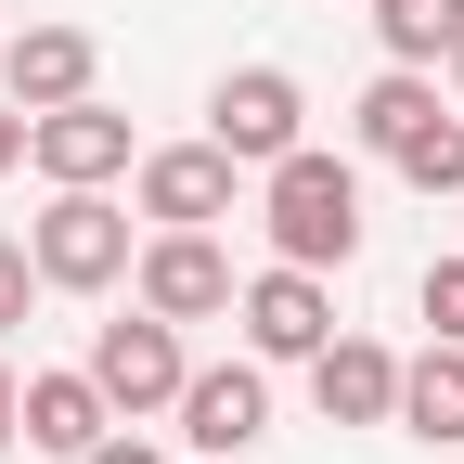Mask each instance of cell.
Wrapping results in <instances>:
<instances>
[{
    "label": "cell",
    "instance_id": "cell-1",
    "mask_svg": "<svg viewBox=\"0 0 464 464\" xmlns=\"http://www.w3.org/2000/svg\"><path fill=\"white\" fill-rule=\"evenodd\" d=\"M258 219H271V258H297V271H348L362 258V168L297 142V155H271L258 168Z\"/></svg>",
    "mask_w": 464,
    "mask_h": 464
},
{
    "label": "cell",
    "instance_id": "cell-2",
    "mask_svg": "<svg viewBox=\"0 0 464 464\" xmlns=\"http://www.w3.org/2000/svg\"><path fill=\"white\" fill-rule=\"evenodd\" d=\"M26 258H39V284H65V297H103V284H130L142 246H130V207H116L103 181H52Z\"/></svg>",
    "mask_w": 464,
    "mask_h": 464
},
{
    "label": "cell",
    "instance_id": "cell-3",
    "mask_svg": "<svg viewBox=\"0 0 464 464\" xmlns=\"http://www.w3.org/2000/svg\"><path fill=\"white\" fill-rule=\"evenodd\" d=\"M362 142H374V155H387L413 194H464V130L439 116L426 65H387V78L362 91Z\"/></svg>",
    "mask_w": 464,
    "mask_h": 464
},
{
    "label": "cell",
    "instance_id": "cell-4",
    "mask_svg": "<svg viewBox=\"0 0 464 464\" xmlns=\"http://www.w3.org/2000/svg\"><path fill=\"white\" fill-rule=\"evenodd\" d=\"M207 142H219L232 168H271V155H297V142H310V91L284 78V65H232V78L207 91Z\"/></svg>",
    "mask_w": 464,
    "mask_h": 464
},
{
    "label": "cell",
    "instance_id": "cell-5",
    "mask_svg": "<svg viewBox=\"0 0 464 464\" xmlns=\"http://www.w3.org/2000/svg\"><path fill=\"white\" fill-rule=\"evenodd\" d=\"M181 323H168V310H130V323H103L91 335V387L116 400V426H130V413H168V400H181Z\"/></svg>",
    "mask_w": 464,
    "mask_h": 464
},
{
    "label": "cell",
    "instance_id": "cell-6",
    "mask_svg": "<svg viewBox=\"0 0 464 464\" xmlns=\"http://www.w3.org/2000/svg\"><path fill=\"white\" fill-rule=\"evenodd\" d=\"M232 323H246V348H258V362H310V348L335 335V297H323V271L271 258L258 284H232Z\"/></svg>",
    "mask_w": 464,
    "mask_h": 464
},
{
    "label": "cell",
    "instance_id": "cell-7",
    "mask_svg": "<svg viewBox=\"0 0 464 464\" xmlns=\"http://www.w3.org/2000/svg\"><path fill=\"white\" fill-rule=\"evenodd\" d=\"M26 168H39V181H116V168H130V116H116L103 91L39 103L26 116Z\"/></svg>",
    "mask_w": 464,
    "mask_h": 464
},
{
    "label": "cell",
    "instance_id": "cell-8",
    "mask_svg": "<svg viewBox=\"0 0 464 464\" xmlns=\"http://www.w3.org/2000/svg\"><path fill=\"white\" fill-rule=\"evenodd\" d=\"M232 194H246V168H232L219 142H168V155H142V219H155V232H219Z\"/></svg>",
    "mask_w": 464,
    "mask_h": 464
},
{
    "label": "cell",
    "instance_id": "cell-9",
    "mask_svg": "<svg viewBox=\"0 0 464 464\" xmlns=\"http://www.w3.org/2000/svg\"><path fill=\"white\" fill-rule=\"evenodd\" d=\"M130 284H142V310H168V323H219V310H232L219 232H155V246L130 258Z\"/></svg>",
    "mask_w": 464,
    "mask_h": 464
},
{
    "label": "cell",
    "instance_id": "cell-10",
    "mask_svg": "<svg viewBox=\"0 0 464 464\" xmlns=\"http://www.w3.org/2000/svg\"><path fill=\"white\" fill-rule=\"evenodd\" d=\"M310 400H323V426H400V348L323 335L310 348Z\"/></svg>",
    "mask_w": 464,
    "mask_h": 464
},
{
    "label": "cell",
    "instance_id": "cell-11",
    "mask_svg": "<svg viewBox=\"0 0 464 464\" xmlns=\"http://www.w3.org/2000/svg\"><path fill=\"white\" fill-rule=\"evenodd\" d=\"M181 439L194 451H258V426H271V374L258 362H207V374H181Z\"/></svg>",
    "mask_w": 464,
    "mask_h": 464
},
{
    "label": "cell",
    "instance_id": "cell-12",
    "mask_svg": "<svg viewBox=\"0 0 464 464\" xmlns=\"http://www.w3.org/2000/svg\"><path fill=\"white\" fill-rule=\"evenodd\" d=\"M91 78H103V39H91V26H26V39H0V91H14L26 116H39V103H78Z\"/></svg>",
    "mask_w": 464,
    "mask_h": 464
},
{
    "label": "cell",
    "instance_id": "cell-13",
    "mask_svg": "<svg viewBox=\"0 0 464 464\" xmlns=\"http://www.w3.org/2000/svg\"><path fill=\"white\" fill-rule=\"evenodd\" d=\"M14 426H26V451L78 464V451H91V439L116 426V400L91 387V362H78V374H26V413H14Z\"/></svg>",
    "mask_w": 464,
    "mask_h": 464
},
{
    "label": "cell",
    "instance_id": "cell-14",
    "mask_svg": "<svg viewBox=\"0 0 464 464\" xmlns=\"http://www.w3.org/2000/svg\"><path fill=\"white\" fill-rule=\"evenodd\" d=\"M400 426L464 439V335H426V362H400Z\"/></svg>",
    "mask_w": 464,
    "mask_h": 464
},
{
    "label": "cell",
    "instance_id": "cell-15",
    "mask_svg": "<svg viewBox=\"0 0 464 464\" xmlns=\"http://www.w3.org/2000/svg\"><path fill=\"white\" fill-rule=\"evenodd\" d=\"M374 39H387V65H451L464 0H374Z\"/></svg>",
    "mask_w": 464,
    "mask_h": 464
},
{
    "label": "cell",
    "instance_id": "cell-16",
    "mask_svg": "<svg viewBox=\"0 0 464 464\" xmlns=\"http://www.w3.org/2000/svg\"><path fill=\"white\" fill-rule=\"evenodd\" d=\"M413 297H426V323H439V335H464V246H451V258H426Z\"/></svg>",
    "mask_w": 464,
    "mask_h": 464
},
{
    "label": "cell",
    "instance_id": "cell-17",
    "mask_svg": "<svg viewBox=\"0 0 464 464\" xmlns=\"http://www.w3.org/2000/svg\"><path fill=\"white\" fill-rule=\"evenodd\" d=\"M26 297H39V258L14 246V232H0V335H14V323H26Z\"/></svg>",
    "mask_w": 464,
    "mask_h": 464
},
{
    "label": "cell",
    "instance_id": "cell-18",
    "mask_svg": "<svg viewBox=\"0 0 464 464\" xmlns=\"http://www.w3.org/2000/svg\"><path fill=\"white\" fill-rule=\"evenodd\" d=\"M78 464H168V451H155V439H130V426H103V439H91Z\"/></svg>",
    "mask_w": 464,
    "mask_h": 464
},
{
    "label": "cell",
    "instance_id": "cell-19",
    "mask_svg": "<svg viewBox=\"0 0 464 464\" xmlns=\"http://www.w3.org/2000/svg\"><path fill=\"white\" fill-rule=\"evenodd\" d=\"M14 413H26V387H14V362H0V451H14V439H26Z\"/></svg>",
    "mask_w": 464,
    "mask_h": 464
},
{
    "label": "cell",
    "instance_id": "cell-20",
    "mask_svg": "<svg viewBox=\"0 0 464 464\" xmlns=\"http://www.w3.org/2000/svg\"><path fill=\"white\" fill-rule=\"evenodd\" d=\"M0 168H26V103H0Z\"/></svg>",
    "mask_w": 464,
    "mask_h": 464
},
{
    "label": "cell",
    "instance_id": "cell-21",
    "mask_svg": "<svg viewBox=\"0 0 464 464\" xmlns=\"http://www.w3.org/2000/svg\"><path fill=\"white\" fill-rule=\"evenodd\" d=\"M194 464H246V451H194Z\"/></svg>",
    "mask_w": 464,
    "mask_h": 464
},
{
    "label": "cell",
    "instance_id": "cell-22",
    "mask_svg": "<svg viewBox=\"0 0 464 464\" xmlns=\"http://www.w3.org/2000/svg\"><path fill=\"white\" fill-rule=\"evenodd\" d=\"M451 91H464V39H451Z\"/></svg>",
    "mask_w": 464,
    "mask_h": 464
}]
</instances>
